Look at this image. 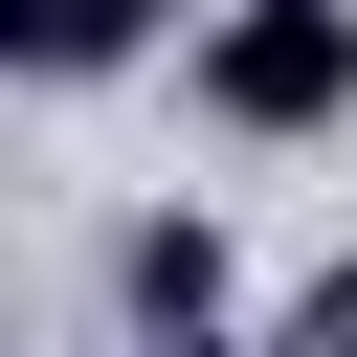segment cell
Returning a JSON list of instances; mask_svg holds the SVG:
<instances>
[{"mask_svg": "<svg viewBox=\"0 0 357 357\" xmlns=\"http://www.w3.org/2000/svg\"><path fill=\"white\" fill-rule=\"evenodd\" d=\"M178 0H0V89H89V67H156Z\"/></svg>", "mask_w": 357, "mask_h": 357, "instance_id": "cell-3", "label": "cell"}, {"mask_svg": "<svg viewBox=\"0 0 357 357\" xmlns=\"http://www.w3.org/2000/svg\"><path fill=\"white\" fill-rule=\"evenodd\" d=\"M178 89H201L223 134H335V112H357V0H223V22L178 45Z\"/></svg>", "mask_w": 357, "mask_h": 357, "instance_id": "cell-1", "label": "cell"}, {"mask_svg": "<svg viewBox=\"0 0 357 357\" xmlns=\"http://www.w3.org/2000/svg\"><path fill=\"white\" fill-rule=\"evenodd\" d=\"M268 357H357V268H312V290H290V335H268Z\"/></svg>", "mask_w": 357, "mask_h": 357, "instance_id": "cell-4", "label": "cell"}, {"mask_svg": "<svg viewBox=\"0 0 357 357\" xmlns=\"http://www.w3.org/2000/svg\"><path fill=\"white\" fill-rule=\"evenodd\" d=\"M112 312H134V335H223V223H201V201H134V223H112Z\"/></svg>", "mask_w": 357, "mask_h": 357, "instance_id": "cell-2", "label": "cell"}, {"mask_svg": "<svg viewBox=\"0 0 357 357\" xmlns=\"http://www.w3.org/2000/svg\"><path fill=\"white\" fill-rule=\"evenodd\" d=\"M134 357H245V335H134Z\"/></svg>", "mask_w": 357, "mask_h": 357, "instance_id": "cell-5", "label": "cell"}]
</instances>
